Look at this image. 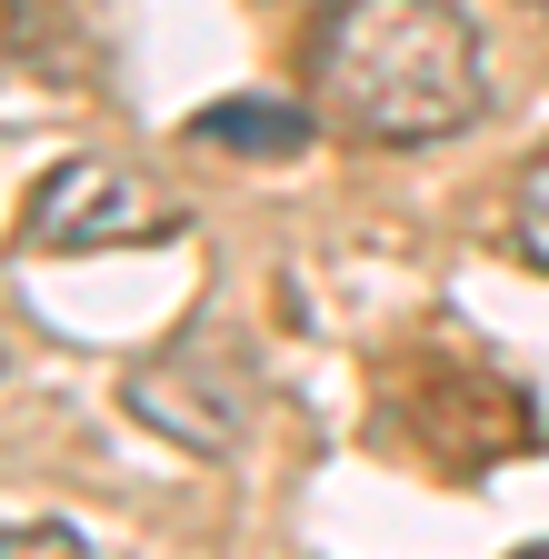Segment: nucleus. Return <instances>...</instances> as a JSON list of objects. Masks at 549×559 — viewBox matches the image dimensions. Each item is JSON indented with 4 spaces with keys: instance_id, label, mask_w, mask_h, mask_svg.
Instances as JSON below:
<instances>
[{
    "instance_id": "1",
    "label": "nucleus",
    "mask_w": 549,
    "mask_h": 559,
    "mask_svg": "<svg viewBox=\"0 0 549 559\" xmlns=\"http://www.w3.org/2000/svg\"><path fill=\"white\" fill-rule=\"evenodd\" d=\"M310 100L370 151H430L490 110V60L460 0H320Z\"/></svg>"
},
{
    "instance_id": "5",
    "label": "nucleus",
    "mask_w": 549,
    "mask_h": 559,
    "mask_svg": "<svg viewBox=\"0 0 549 559\" xmlns=\"http://www.w3.org/2000/svg\"><path fill=\"white\" fill-rule=\"evenodd\" d=\"M0 559H110V549L81 539L71 520H21V530H0Z\"/></svg>"
},
{
    "instance_id": "4",
    "label": "nucleus",
    "mask_w": 549,
    "mask_h": 559,
    "mask_svg": "<svg viewBox=\"0 0 549 559\" xmlns=\"http://www.w3.org/2000/svg\"><path fill=\"white\" fill-rule=\"evenodd\" d=\"M510 240H520L529 270H549V151H529L520 180H510Z\"/></svg>"
},
{
    "instance_id": "6",
    "label": "nucleus",
    "mask_w": 549,
    "mask_h": 559,
    "mask_svg": "<svg viewBox=\"0 0 549 559\" xmlns=\"http://www.w3.org/2000/svg\"><path fill=\"white\" fill-rule=\"evenodd\" d=\"M529 11H539V21H549V0H529Z\"/></svg>"
},
{
    "instance_id": "3",
    "label": "nucleus",
    "mask_w": 549,
    "mask_h": 559,
    "mask_svg": "<svg viewBox=\"0 0 549 559\" xmlns=\"http://www.w3.org/2000/svg\"><path fill=\"white\" fill-rule=\"evenodd\" d=\"M190 140L250 151V160H290V151H310V110H290V100H220V110L190 120Z\"/></svg>"
},
{
    "instance_id": "2",
    "label": "nucleus",
    "mask_w": 549,
    "mask_h": 559,
    "mask_svg": "<svg viewBox=\"0 0 549 559\" xmlns=\"http://www.w3.org/2000/svg\"><path fill=\"white\" fill-rule=\"evenodd\" d=\"M170 230H180V210L120 160H60L21 210L31 250H141V240H170Z\"/></svg>"
}]
</instances>
